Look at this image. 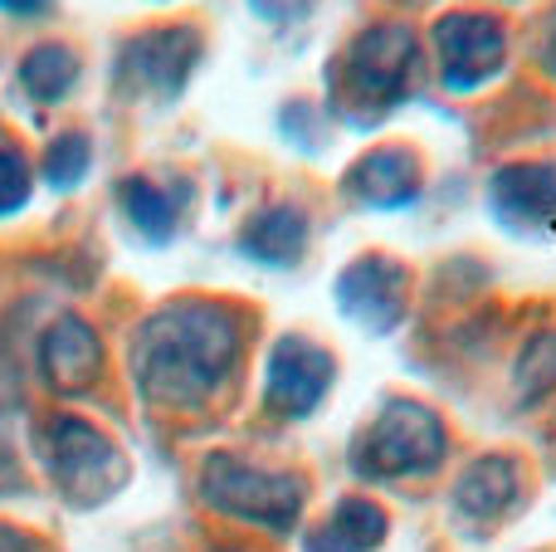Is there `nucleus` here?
<instances>
[{
	"label": "nucleus",
	"mask_w": 556,
	"mask_h": 552,
	"mask_svg": "<svg viewBox=\"0 0 556 552\" xmlns=\"http://www.w3.org/2000/svg\"><path fill=\"white\" fill-rule=\"evenodd\" d=\"M244 352V318L215 299H176L137 323L127 372L156 411H201L225 391Z\"/></svg>",
	"instance_id": "f257e3e1"
},
{
	"label": "nucleus",
	"mask_w": 556,
	"mask_h": 552,
	"mask_svg": "<svg viewBox=\"0 0 556 552\" xmlns=\"http://www.w3.org/2000/svg\"><path fill=\"white\" fill-rule=\"evenodd\" d=\"M415 74V35L395 20L371 25L342 49L332 68V103L346 123H381L405 93Z\"/></svg>",
	"instance_id": "f03ea898"
},
{
	"label": "nucleus",
	"mask_w": 556,
	"mask_h": 552,
	"mask_svg": "<svg viewBox=\"0 0 556 552\" xmlns=\"http://www.w3.org/2000/svg\"><path fill=\"white\" fill-rule=\"evenodd\" d=\"M45 475L74 509H98L127 485V460L93 421L84 416H49L35 436Z\"/></svg>",
	"instance_id": "7ed1b4c3"
},
{
	"label": "nucleus",
	"mask_w": 556,
	"mask_h": 552,
	"mask_svg": "<svg viewBox=\"0 0 556 552\" xmlns=\"http://www.w3.org/2000/svg\"><path fill=\"white\" fill-rule=\"evenodd\" d=\"M201 499L225 518L288 534L303 514V479L283 469L250 465L240 455H211L201 465Z\"/></svg>",
	"instance_id": "20e7f679"
},
{
	"label": "nucleus",
	"mask_w": 556,
	"mask_h": 552,
	"mask_svg": "<svg viewBox=\"0 0 556 552\" xmlns=\"http://www.w3.org/2000/svg\"><path fill=\"white\" fill-rule=\"evenodd\" d=\"M201 54L205 39L195 25H147L117 45L113 84L117 93L137 98V103H172L201 68Z\"/></svg>",
	"instance_id": "39448f33"
},
{
	"label": "nucleus",
	"mask_w": 556,
	"mask_h": 552,
	"mask_svg": "<svg viewBox=\"0 0 556 552\" xmlns=\"http://www.w3.org/2000/svg\"><path fill=\"white\" fill-rule=\"evenodd\" d=\"M450 436L444 421L420 401H386V411L362 430L356 440V475L371 479H401V475H430L440 469Z\"/></svg>",
	"instance_id": "423d86ee"
},
{
	"label": "nucleus",
	"mask_w": 556,
	"mask_h": 552,
	"mask_svg": "<svg viewBox=\"0 0 556 552\" xmlns=\"http://www.w3.org/2000/svg\"><path fill=\"white\" fill-rule=\"evenodd\" d=\"M434 59H440L444 88L473 93L508 64V29L483 10H454L434 25Z\"/></svg>",
	"instance_id": "0eeeda50"
},
{
	"label": "nucleus",
	"mask_w": 556,
	"mask_h": 552,
	"mask_svg": "<svg viewBox=\"0 0 556 552\" xmlns=\"http://www.w3.org/2000/svg\"><path fill=\"white\" fill-rule=\"evenodd\" d=\"M332 387V352L313 338H278L264 367V406L283 421H303Z\"/></svg>",
	"instance_id": "6e6552de"
},
{
	"label": "nucleus",
	"mask_w": 556,
	"mask_h": 552,
	"mask_svg": "<svg viewBox=\"0 0 556 552\" xmlns=\"http://www.w3.org/2000/svg\"><path fill=\"white\" fill-rule=\"evenodd\" d=\"M39 377L54 397H84L103 377V338L78 313H59L39 333Z\"/></svg>",
	"instance_id": "1a4fd4ad"
},
{
	"label": "nucleus",
	"mask_w": 556,
	"mask_h": 552,
	"mask_svg": "<svg viewBox=\"0 0 556 552\" xmlns=\"http://www.w3.org/2000/svg\"><path fill=\"white\" fill-rule=\"evenodd\" d=\"M405 293H410V274H405V264L386 260V254H362L337 279V303L366 333H391L405 313Z\"/></svg>",
	"instance_id": "9d476101"
},
{
	"label": "nucleus",
	"mask_w": 556,
	"mask_h": 552,
	"mask_svg": "<svg viewBox=\"0 0 556 552\" xmlns=\"http://www.w3.org/2000/svg\"><path fill=\"white\" fill-rule=\"evenodd\" d=\"M346 196L371 211H401L420 196V162L405 147H376L346 172Z\"/></svg>",
	"instance_id": "9b49d317"
},
{
	"label": "nucleus",
	"mask_w": 556,
	"mask_h": 552,
	"mask_svg": "<svg viewBox=\"0 0 556 552\" xmlns=\"http://www.w3.org/2000/svg\"><path fill=\"white\" fill-rule=\"evenodd\" d=\"M522 494V475L518 460L508 455H483L464 469V479L454 485V514L469 518V524H493L503 518Z\"/></svg>",
	"instance_id": "f8f14e48"
},
{
	"label": "nucleus",
	"mask_w": 556,
	"mask_h": 552,
	"mask_svg": "<svg viewBox=\"0 0 556 552\" xmlns=\"http://www.w3.org/2000/svg\"><path fill=\"white\" fill-rule=\"evenodd\" d=\"M489 201L503 225L532 230L556 215V166H503L489 186Z\"/></svg>",
	"instance_id": "ddd939ff"
},
{
	"label": "nucleus",
	"mask_w": 556,
	"mask_h": 552,
	"mask_svg": "<svg viewBox=\"0 0 556 552\" xmlns=\"http://www.w3.org/2000/svg\"><path fill=\"white\" fill-rule=\"evenodd\" d=\"M240 250L250 260L269 264V269H288V264L303 260L307 250V215L298 205H269L260 211L240 235Z\"/></svg>",
	"instance_id": "4468645a"
},
{
	"label": "nucleus",
	"mask_w": 556,
	"mask_h": 552,
	"mask_svg": "<svg viewBox=\"0 0 556 552\" xmlns=\"http://www.w3.org/2000/svg\"><path fill=\"white\" fill-rule=\"evenodd\" d=\"M78 74H84V59H78L68 45L49 39V45L25 49V59H20V68H15V84L29 103L49 108V103H64V98L74 93Z\"/></svg>",
	"instance_id": "2eb2a0df"
},
{
	"label": "nucleus",
	"mask_w": 556,
	"mask_h": 552,
	"mask_svg": "<svg viewBox=\"0 0 556 552\" xmlns=\"http://www.w3.org/2000/svg\"><path fill=\"white\" fill-rule=\"evenodd\" d=\"M117 201H123V215L132 221V230L152 244H166L176 235V225H181V201L152 176H123Z\"/></svg>",
	"instance_id": "dca6fc26"
},
{
	"label": "nucleus",
	"mask_w": 556,
	"mask_h": 552,
	"mask_svg": "<svg viewBox=\"0 0 556 552\" xmlns=\"http://www.w3.org/2000/svg\"><path fill=\"white\" fill-rule=\"evenodd\" d=\"M386 543V514L371 499H342L323 528L313 534L307 552H376Z\"/></svg>",
	"instance_id": "f3484780"
},
{
	"label": "nucleus",
	"mask_w": 556,
	"mask_h": 552,
	"mask_svg": "<svg viewBox=\"0 0 556 552\" xmlns=\"http://www.w3.org/2000/svg\"><path fill=\"white\" fill-rule=\"evenodd\" d=\"M88 172H93V137L84 127H64L59 137H49L45 156H39V176L54 191H74Z\"/></svg>",
	"instance_id": "a211bd4d"
},
{
	"label": "nucleus",
	"mask_w": 556,
	"mask_h": 552,
	"mask_svg": "<svg viewBox=\"0 0 556 552\" xmlns=\"http://www.w3.org/2000/svg\"><path fill=\"white\" fill-rule=\"evenodd\" d=\"M556 387V333H538L518 357V397L542 401Z\"/></svg>",
	"instance_id": "6ab92c4d"
},
{
	"label": "nucleus",
	"mask_w": 556,
	"mask_h": 552,
	"mask_svg": "<svg viewBox=\"0 0 556 552\" xmlns=\"http://www.w3.org/2000/svg\"><path fill=\"white\" fill-rule=\"evenodd\" d=\"M29 196H35V166H29V156L0 127V215L25 211Z\"/></svg>",
	"instance_id": "aec40b11"
},
{
	"label": "nucleus",
	"mask_w": 556,
	"mask_h": 552,
	"mask_svg": "<svg viewBox=\"0 0 556 552\" xmlns=\"http://www.w3.org/2000/svg\"><path fill=\"white\" fill-rule=\"evenodd\" d=\"M20 421V381L10 372V362L0 357V494L20 489V475H15V460H10V430Z\"/></svg>",
	"instance_id": "412c9836"
},
{
	"label": "nucleus",
	"mask_w": 556,
	"mask_h": 552,
	"mask_svg": "<svg viewBox=\"0 0 556 552\" xmlns=\"http://www.w3.org/2000/svg\"><path fill=\"white\" fill-rule=\"evenodd\" d=\"M313 5H317V0H250V10H254L260 20H269V25H283V20H303Z\"/></svg>",
	"instance_id": "4be33fe9"
},
{
	"label": "nucleus",
	"mask_w": 556,
	"mask_h": 552,
	"mask_svg": "<svg viewBox=\"0 0 556 552\" xmlns=\"http://www.w3.org/2000/svg\"><path fill=\"white\" fill-rule=\"evenodd\" d=\"M0 552H49V548L39 543L35 534H25V528H10V524H0Z\"/></svg>",
	"instance_id": "5701e85b"
},
{
	"label": "nucleus",
	"mask_w": 556,
	"mask_h": 552,
	"mask_svg": "<svg viewBox=\"0 0 556 552\" xmlns=\"http://www.w3.org/2000/svg\"><path fill=\"white\" fill-rule=\"evenodd\" d=\"M542 64H547V74L556 78V10H552V15H547V25H542Z\"/></svg>",
	"instance_id": "b1692460"
},
{
	"label": "nucleus",
	"mask_w": 556,
	"mask_h": 552,
	"mask_svg": "<svg viewBox=\"0 0 556 552\" xmlns=\"http://www.w3.org/2000/svg\"><path fill=\"white\" fill-rule=\"evenodd\" d=\"M54 0H0V10L5 15H15V20H29V15H39V10H49Z\"/></svg>",
	"instance_id": "393cba45"
}]
</instances>
